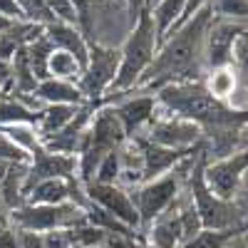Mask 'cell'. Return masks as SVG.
Here are the masks:
<instances>
[{
    "label": "cell",
    "mask_w": 248,
    "mask_h": 248,
    "mask_svg": "<svg viewBox=\"0 0 248 248\" xmlns=\"http://www.w3.org/2000/svg\"><path fill=\"white\" fill-rule=\"evenodd\" d=\"M211 8H201L189 23H184L176 32H171L164 43L159 45L152 65L141 75L137 92H149L174 85V82H201L199 75H203V37L211 25Z\"/></svg>",
    "instance_id": "cell-1"
},
{
    "label": "cell",
    "mask_w": 248,
    "mask_h": 248,
    "mask_svg": "<svg viewBox=\"0 0 248 248\" xmlns=\"http://www.w3.org/2000/svg\"><path fill=\"white\" fill-rule=\"evenodd\" d=\"M156 50H159V40H156V30H154V20H152L149 10H144L139 15V20L132 25V32L127 35L124 45L119 47V72H117V79L107 97L132 92L139 85L141 75L152 65ZM107 97H105V102H107Z\"/></svg>",
    "instance_id": "cell-2"
},
{
    "label": "cell",
    "mask_w": 248,
    "mask_h": 248,
    "mask_svg": "<svg viewBox=\"0 0 248 248\" xmlns=\"http://www.w3.org/2000/svg\"><path fill=\"white\" fill-rule=\"evenodd\" d=\"M124 139H127V134H124L112 105H102L94 112L77 152V179L82 181V186L94 179V171L102 164V159L117 152L124 144Z\"/></svg>",
    "instance_id": "cell-3"
},
{
    "label": "cell",
    "mask_w": 248,
    "mask_h": 248,
    "mask_svg": "<svg viewBox=\"0 0 248 248\" xmlns=\"http://www.w3.org/2000/svg\"><path fill=\"white\" fill-rule=\"evenodd\" d=\"M209 159V149H203L194 164V169L186 179V191L191 196V203L201 218L203 229H214V231H223V229H238L246 226V216L241 214V209L233 201H223L218 196H214L203 184V164Z\"/></svg>",
    "instance_id": "cell-4"
},
{
    "label": "cell",
    "mask_w": 248,
    "mask_h": 248,
    "mask_svg": "<svg viewBox=\"0 0 248 248\" xmlns=\"http://www.w3.org/2000/svg\"><path fill=\"white\" fill-rule=\"evenodd\" d=\"M85 209L77 203H23L20 209L10 211V223L17 231H35V233H47L55 229H75L85 223Z\"/></svg>",
    "instance_id": "cell-5"
},
{
    "label": "cell",
    "mask_w": 248,
    "mask_h": 248,
    "mask_svg": "<svg viewBox=\"0 0 248 248\" xmlns=\"http://www.w3.org/2000/svg\"><path fill=\"white\" fill-rule=\"evenodd\" d=\"M119 72V47H109L102 43H90V60L82 70L77 87L85 97V102H102L109 94L114 79Z\"/></svg>",
    "instance_id": "cell-6"
},
{
    "label": "cell",
    "mask_w": 248,
    "mask_h": 248,
    "mask_svg": "<svg viewBox=\"0 0 248 248\" xmlns=\"http://www.w3.org/2000/svg\"><path fill=\"white\" fill-rule=\"evenodd\" d=\"M248 169V147L236 149L229 156L221 159H206L203 164V184L214 196L223 201H233L238 194V186L243 181V174Z\"/></svg>",
    "instance_id": "cell-7"
},
{
    "label": "cell",
    "mask_w": 248,
    "mask_h": 248,
    "mask_svg": "<svg viewBox=\"0 0 248 248\" xmlns=\"http://www.w3.org/2000/svg\"><path fill=\"white\" fill-rule=\"evenodd\" d=\"M141 137L149 139L152 144L176 149V152H189V149L199 147V144H203V129L199 124L174 117V114H167V112L156 114Z\"/></svg>",
    "instance_id": "cell-8"
},
{
    "label": "cell",
    "mask_w": 248,
    "mask_h": 248,
    "mask_svg": "<svg viewBox=\"0 0 248 248\" xmlns=\"http://www.w3.org/2000/svg\"><path fill=\"white\" fill-rule=\"evenodd\" d=\"M243 32H246L243 25H236L231 20L211 17V25L203 37V52H201L203 70L209 72V70L231 67L233 65V47Z\"/></svg>",
    "instance_id": "cell-9"
},
{
    "label": "cell",
    "mask_w": 248,
    "mask_h": 248,
    "mask_svg": "<svg viewBox=\"0 0 248 248\" xmlns=\"http://www.w3.org/2000/svg\"><path fill=\"white\" fill-rule=\"evenodd\" d=\"M137 92V90H134ZM107 105H112L119 124L127 139H134V137H141L147 132V127L152 124V119L156 117L159 112V105H156V97L149 94V92H137V94H114V99H109Z\"/></svg>",
    "instance_id": "cell-10"
},
{
    "label": "cell",
    "mask_w": 248,
    "mask_h": 248,
    "mask_svg": "<svg viewBox=\"0 0 248 248\" xmlns=\"http://www.w3.org/2000/svg\"><path fill=\"white\" fill-rule=\"evenodd\" d=\"M85 196H87V203L99 206L102 211L114 216L127 229H132L137 233L141 231V221H139L129 189H124L119 184H94L92 181V184H85Z\"/></svg>",
    "instance_id": "cell-11"
},
{
    "label": "cell",
    "mask_w": 248,
    "mask_h": 248,
    "mask_svg": "<svg viewBox=\"0 0 248 248\" xmlns=\"http://www.w3.org/2000/svg\"><path fill=\"white\" fill-rule=\"evenodd\" d=\"M75 176H77V156L57 154V152L40 147L28 159L23 194H28L35 184L45 181V179H75Z\"/></svg>",
    "instance_id": "cell-12"
},
{
    "label": "cell",
    "mask_w": 248,
    "mask_h": 248,
    "mask_svg": "<svg viewBox=\"0 0 248 248\" xmlns=\"http://www.w3.org/2000/svg\"><path fill=\"white\" fill-rule=\"evenodd\" d=\"M99 107H102V102H85V105L77 109L75 119H72L62 132H57L52 139H47L43 147L50 149V152H57V154L77 156L79 144H82V139H85V132H87L90 122H92V117H94V112H97Z\"/></svg>",
    "instance_id": "cell-13"
},
{
    "label": "cell",
    "mask_w": 248,
    "mask_h": 248,
    "mask_svg": "<svg viewBox=\"0 0 248 248\" xmlns=\"http://www.w3.org/2000/svg\"><path fill=\"white\" fill-rule=\"evenodd\" d=\"M141 141V152H144V181H152V179H159L164 174H169L179 167V161H184L186 156H189L194 149L189 152H176V149H167V147H159V144H152L149 139L144 137H137Z\"/></svg>",
    "instance_id": "cell-14"
},
{
    "label": "cell",
    "mask_w": 248,
    "mask_h": 248,
    "mask_svg": "<svg viewBox=\"0 0 248 248\" xmlns=\"http://www.w3.org/2000/svg\"><path fill=\"white\" fill-rule=\"evenodd\" d=\"M45 37L52 43L55 50L70 52L85 70L87 60H90V40L82 35V30L77 25H67V23H50L45 25Z\"/></svg>",
    "instance_id": "cell-15"
},
{
    "label": "cell",
    "mask_w": 248,
    "mask_h": 248,
    "mask_svg": "<svg viewBox=\"0 0 248 248\" xmlns=\"http://www.w3.org/2000/svg\"><path fill=\"white\" fill-rule=\"evenodd\" d=\"M144 243L149 248H179L184 243L181 218H179V201L171 206L167 214H161L152 226L144 229Z\"/></svg>",
    "instance_id": "cell-16"
},
{
    "label": "cell",
    "mask_w": 248,
    "mask_h": 248,
    "mask_svg": "<svg viewBox=\"0 0 248 248\" xmlns=\"http://www.w3.org/2000/svg\"><path fill=\"white\" fill-rule=\"evenodd\" d=\"M43 32H45L43 25L28 23V20H15V23H8L3 30H0V57L13 62L17 50H23L30 43H35Z\"/></svg>",
    "instance_id": "cell-17"
},
{
    "label": "cell",
    "mask_w": 248,
    "mask_h": 248,
    "mask_svg": "<svg viewBox=\"0 0 248 248\" xmlns=\"http://www.w3.org/2000/svg\"><path fill=\"white\" fill-rule=\"evenodd\" d=\"M40 109H43V105L35 97L23 99L15 94H0V127H8V124H30V127H37Z\"/></svg>",
    "instance_id": "cell-18"
},
{
    "label": "cell",
    "mask_w": 248,
    "mask_h": 248,
    "mask_svg": "<svg viewBox=\"0 0 248 248\" xmlns=\"http://www.w3.org/2000/svg\"><path fill=\"white\" fill-rule=\"evenodd\" d=\"M35 99L40 105H75V107H82L85 105V97H82L77 82H67V79H55V77H47L37 85L35 90Z\"/></svg>",
    "instance_id": "cell-19"
},
{
    "label": "cell",
    "mask_w": 248,
    "mask_h": 248,
    "mask_svg": "<svg viewBox=\"0 0 248 248\" xmlns=\"http://www.w3.org/2000/svg\"><path fill=\"white\" fill-rule=\"evenodd\" d=\"M77 109L79 107H75V105H45L43 109H40V119H37V127H35L40 141L45 144L57 132L65 129L67 124L75 119Z\"/></svg>",
    "instance_id": "cell-20"
},
{
    "label": "cell",
    "mask_w": 248,
    "mask_h": 248,
    "mask_svg": "<svg viewBox=\"0 0 248 248\" xmlns=\"http://www.w3.org/2000/svg\"><path fill=\"white\" fill-rule=\"evenodd\" d=\"M184 5H186V0H156V3L149 8L159 45H161L164 40H167V35L179 25V20H181V15H184Z\"/></svg>",
    "instance_id": "cell-21"
},
{
    "label": "cell",
    "mask_w": 248,
    "mask_h": 248,
    "mask_svg": "<svg viewBox=\"0 0 248 248\" xmlns=\"http://www.w3.org/2000/svg\"><path fill=\"white\" fill-rule=\"evenodd\" d=\"M201 82H203V87L209 90L216 99L229 102V105L236 99L238 79H236L233 65L231 67H221V70H209V72H206V79H201Z\"/></svg>",
    "instance_id": "cell-22"
},
{
    "label": "cell",
    "mask_w": 248,
    "mask_h": 248,
    "mask_svg": "<svg viewBox=\"0 0 248 248\" xmlns=\"http://www.w3.org/2000/svg\"><path fill=\"white\" fill-rule=\"evenodd\" d=\"M248 231V223L238 226V229H223V231H214V229H201L194 238H189L186 243H181L179 248H229L236 238H241Z\"/></svg>",
    "instance_id": "cell-23"
},
{
    "label": "cell",
    "mask_w": 248,
    "mask_h": 248,
    "mask_svg": "<svg viewBox=\"0 0 248 248\" xmlns=\"http://www.w3.org/2000/svg\"><path fill=\"white\" fill-rule=\"evenodd\" d=\"M233 70H236V79H238V90L236 94H241L236 102H231L233 107H248V40L241 35L238 43L233 47Z\"/></svg>",
    "instance_id": "cell-24"
},
{
    "label": "cell",
    "mask_w": 248,
    "mask_h": 248,
    "mask_svg": "<svg viewBox=\"0 0 248 248\" xmlns=\"http://www.w3.org/2000/svg\"><path fill=\"white\" fill-rule=\"evenodd\" d=\"M25 52H28V60H30V67H32V72H35V77H37V82H43V79H47L50 77V72H47V65H50V55L55 52V47H52V43L45 37V32L40 35L35 43H30L28 47H25Z\"/></svg>",
    "instance_id": "cell-25"
},
{
    "label": "cell",
    "mask_w": 248,
    "mask_h": 248,
    "mask_svg": "<svg viewBox=\"0 0 248 248\" xmlns=\"http://www.w3.org/2000/svg\"><path fill=\"white\" fill-rule=\"evenodd\" d=\"M209 8L214 17L231 20L248 30V0H209Z\"/></svg>",
    "instance_id": "cell-26"
},
{
    "label": "cell",
    "mask_w": 248,
    "mask_h": 248,
    "mask_svg": "<svg viewBox=\"0 0 248 248\" xmlns=\"http://www.w3.org/2000/svg\"><path fill=\"white\" fill-rule=\"evenodd\" d=\"M47 72L50 77L55 79H67V82H77L79 75H82V65L70 55V52H62V50H55L50 55V65H47Z\"/></svg>",
    "instance_id": "cell-27"
},
{
    "label": "cell",
    "mask_w": 248,
    "mask_h": 248,
    "mask_svg": "<svg viewBox=\"0 0 248 248\" xmlns=\"http://www.w3.org/2000/svg\"><path fill=\"white\" fill-rule=\"evenodd\" d=\"M0 132H3L8 139H13L17 147L23 152H28V154H32V152H37L40 147H43L35 127H30V124H8V127H0Z\"/></svg>",
    "instance_id": "cell-28"
},
{
    "label": "cell",
    "mask_w": 248,
    "mask_h": 248,
    "mask_svg": "<svg viewBox=\"0 0 248 248\" xmlns=\"http://www.w3.org/2000/svg\"><path fill=\"white\" fill-rule=\"evenodd\" d=\"M77 10V23L79 30L90 43H94V13H97V0H70Z\"/></svg>",
    "instance_id": "cell-29"
},
{
    "label": "cell",
    "mask_w": 248,
    "mask_h": 248,
    "mask_svg": "<svg viewBox=\"0 0 248 248\" xmlns=\"http://www.w3.org/2000/svg\"><path fill=\"white\" fill-rule=\"evenodd\" d=\"M17 5H20V10H23V17L28 20V23L43 25V28L50 25V23H55V17L47 10L45 0H17Z\"/></svg>",
    "instance_id": "cell-30"
},
{
    "label": "cell",
    "mask_w": 248,
    "mask_h": 248,
    "mask_svg": "<svg viewBox=\"0 0 248 248\" xmlns=\"http://www.w3.org/2000/svg\"><path fill=\"white\" fill-rule=\"evenodd\" d=\"M94 184H119V149L107 154L94 171ZM90 181V184H92Z\"/></svg>",
    "instance_id": "cell-31"
},
{
    "label": "cell",
    "mask_w": 248,
    "mask_h": 248,
    "mask_svg": "<svg viewBox=\"0 0 248 248\" xmlns=\"http://www.w3.org/2000/svg\"><path fill=\"white\" fill-rule=\"evenodd\" d=\"M45 5H47V10L52 13L55 23H67V25H77V28H79V23H77V10H75V5L70 3V0H45Z\"/></svg>",
    "instance_id": "cell-32"
},
{
    "label": "cell",
    "mask_w": 248,
    "mask_h": 248,
    "mask_svg": "<svg viewBox=\"0 0 248 248\" xmlns=\"http://www.w3.org/2000/svg\"><path fill=\"white\" fill-rule=\"evenodd\" d=\"M30 154L23 152L13 139H8L3 132H0V161H10V164H28Z\"/></svg>",
    "instance_id": "cell-33"
},
{
    "label": "cell",
    "mask_w": 248,
    "mask_h": 248,
    "mask_svg": "<svg viewBox=\"0 0 248 248\" xmlns=\"http://www.w3.org/2000/svg\"><path fill=\"white\" fill-rule=\"evenodd\" d=\"M43 246L45 248H75L72 229H55V231L43 233Z\"/></svg>",
    "instance_id": "cell-34"
},
{
    "label": "cell",
    "mask_w": 248,
    "mask_h": 248,
    "mask_svg": "<svg viewBox=\"0 0 248 248\" xmlns=\"http://www.w3.org/2000/svg\"><path fill=\"white\" fill-rule=\"evenodd\" d=\"M206 5H209V0H186V5H184V15H181L179 25H176L171 32H176V30H179L184 23H189V20H191V17H194V15L201 10V8H206ZM171 32H169V35H171ZM169 35H167V37H169Z\"/></svg>",
    "instance_id": "cell-35"
},
{
    "label": "cell",
    "mask_w": 248,
    "mask_h": 248,
    "mask_svg": "<svg viewBox=\"0 0 248 248\" xmlns=\"http://www.w3.org/2000/svg\"><path fill=\"white\" fill-rule=\"evenodd\" d=\"M0 17L10 20V23H15V20H25L23 10H20V5H17V0H0Z\"/></svg>",
    "instance_id": "cell-36"
},
{
    "label": "cell",
    "mask_w": 248,
    "mask_h": 248,
    "mask_svg": "<svg viewBox=\"0 0 248 248\" xmlns=\"http://www.w3.org/2000/svg\"><path fill=\"white\" fill-rule=\"evenodd\" d=\"M13 90V65L0 57V92L8 94Z\"/></svg>",
    "instance_id": "cell-37"
},
{
    "label": "cell",
    "mask_w": 248,
    "mask_h": 248,
    "mask_svg": "<svg viewBox=\"0 0 248 248\" xmlns=\"http://www.w3.org/2000/svg\"><path fill=\"white\" fill-rule=\"evenodd\" d=\"M233 203L241 209L243 216H248V169H246V174H243V181H241V186H238V194H236Z\"/></svg>",
    "instance_id": "cell-38"
},
{
    "label": "cell",
    "mask_w": 248,
    "mask_h": 248,
    "mask_svg": "<svg viewBox=\"0 0 248 248\" xmlns=\"http://www.w3.org/2000/svg\"><path fill=\"white\" fill-rule=\"evenodd\" d=\"M17 236H20V248H45V246H43V233L17 231Z\"/></svg>",
    "instance_id": "cell-39"
},
{
    "label": "cell",
    "mask_w": 248,
    "mask_h": 248,
    "mask_svg": "<svg viewBox=\"0 0 248 248\" xmlns=\"http://www.w3.org/2000/svg\"><path fill=\"white\" fill-rule=\"evenodd\" d=\"M122 3H124V8H127V13H129V23H132V25L139 20V15H141L144 10H149V8H147V0H122Z\"/></svg>",
    "instance_id": "cell-40"
},
{
    "label": "cell",
    "mask_w": 248,
    "mask_h": 248,
    "mask_svg": "<svg viewBox=\"0 0 248 248\" xmlns=\"http://www.w3.org/2000/svg\"><path fill=\"white\" fill-rule=\"evenodd\" d=\"M0 248H20V236L15 226H8L5 231H0Z\"/></svg>",
    "instance_id": "cell-41"
},
{
    "label": "cell",
    "mask_w": 248,
    "mask_h": 248,
    "mask_svg": "<svg viewBox=\"0 0 248 248\" xmlns=\"http://www.w3.org/2000/svg\"><path fill=\"white\" fill-rule=\"evenodd\" d=\"M8 226H13V223H10V214L5 211V206L0 203V231H5Z\"/></svg>",
    "instance_id": "cell-42"
},
{
    "label": "cell",
    "mask_w": 248,
    "mask_h": 248,
    "mask_svg": "<svg viewBox=\"0 0 248 248\" xmlns=\"http://www.w3.org/2000/svg\"><path fill=\"white\" fill-rule=\"evenodd\" d=\"M229 248H248V241H241V238H236Z\"/></svg>",
    "instance_id": "cell-43"
},
{
    "label": "cell",
    "mask_w": 248,
    "mask_h": 248,
    "mask_svg": "<svg viewBox=\"0 0 248 248\" xmlns=\"http://www.w3.org/2000/svg\"><path fill=\"white\" fill-rule=\"evenodd\" d=\"M243 37H246V40H248V30H246V32H243Z\"/></svg>",
    "instance_id": "cell-44"
},
{
    "label": "cell",
    "mask_w": 248,
    "mask_h": 248,
    "mask_svg": "<svg viewBox=\"0 0 248 248\" xmlns=\"http://www.w3.org/2000/svg\"><path fill=\"white\" fill-rule=\"evenodd\" d=\"M0 94H3V92H0Z\"/></svg>",
    "instance_id": "cell-45"
}]
</instances>
